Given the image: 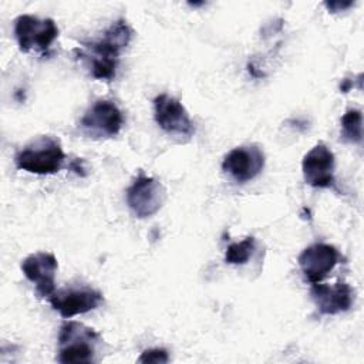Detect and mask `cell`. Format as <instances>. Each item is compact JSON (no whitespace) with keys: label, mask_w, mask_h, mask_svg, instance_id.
<instances>
[{"label":"cell","mask_w":364,"mask_h":364,"mask_svg":"<svg viewBox=\"0 0 364 364\" xmlns=\"http://www.w3.org/2000/svg\"><path fill=\"white\" fill-rule=\"evenodd\" d=\"M131 38L132 28L125 18H118L105 30L101 38L85 43V47L90 51L87 57L94 78L109 81L115 77L118 57L129 44Z\"/></svg>","instance_id":"cell-1"},{"label":"cell","mask_w":364,"mask_h":364,"mask_svg":"<svg viewBox=\"0 0 364 364\" xmlns=\"http://www.w3.org/2000/svg\"><path fill=\"white\" fill-rule=\"evenodd\" d=\"M101 336L91 327L78 321H65L58 331V361L92 363Z\"/></svg>","instance_id":"cell-2"},{"label":"cell","mask_w":364,"mask_h":364,"mask_svg":"<svg viewBox=\"0 0 364 364\" xmlns=\"http://www.w3.org/2000/svg\"><path fill=\"white\" fill-rule=\"evenodd\" d=\"M65 155L58 139L53 136H38L20 149L14 162L21 171L36 175H51L61 169Z\"/></svg>","instance_id":"cell-3"},{"label":"cell","mask_w":364,"mask_h":364,"mask_svg":"<svg viewBox=\"0 0 364 364\" xmlns=\"http://www.w3.org/2000/svg\"><path fill=\"white\" fill-rule=\"evenodd\" d=\"M14 36L20 51L46 53L58 37V27L53 18L21 14L14 20Z\"/></svg>","instance_id":"cell-4"},{"label":"cell","mask_w":364,"mask_h":364,"mask_svg":"<svg viewBox=\"0 0 364 364\" xmlns=\"http://www.w3.org/2000/svg\"><path fill=\"white\" fill-rule=\"evenodd\" d=\"M166 200L165 186L152 176L139 175L127 189V203L136 218H151Z\"/></svg>","instance_id":"cell-5"},{"label":"cell","mask_w":364,"mask_h":364,"mask_svg":"<svg viewBox=\"0 0 364 364\" xmlns=\"http://www.w3.org/2000/svg\"><path fill=\"white\" fill-rule=\"evenodd\" d=\"M154 117L159 128L181 139H191L195 134L193 122L182 102L168 94L154 98Z\"/></svg>","instance_id":"cell-6"},{"label":"cell","mask_w":364,"mask_h":364,"mask_svg":"<svg viewBox=\"0 0 364 364\" xmlns=\"http://www.w3.org/2000/svg\"><path fill=\"white\" fill-rule=\"evenodd\" d=\"M124 124L121 109L108 100L95 101L82 115L80 125L90 138H111L115 136Z\"/></svg>","instance_id":"cell-7"},{"label":"cell","mask_w":364,"mask_h":364,"mask_svg":"<svg viewBox=\"0 0 364 364\" xmlns=\"http://www.w3.org/2000/svg\"><path fill=\"white\" fill-rule=\"evenodd\" d=\"M48 300L55 311L63 317L70 318L97 309L104 301V296L100 290L81 286L57 290L48 297Z\"/></svg>","instance_id":"cell-8"},{"label":"cell","mask_w":364,"mask_h":364,"mask_svg":"<svg viewBox=\"0 0 364 364\" xmlns=\"http://www.w3.org/2000/svg\"><path fill=\"white\" fill-rule=\"evenodd\" d=\"M264 168V154L260 146L242 145L233 148L223 159L222 169L236 182L245 183L255 179Z\"/></svg>","instance_id":"cell-9"},{"label":"cell","mask_w":364,"mask_h":364,"mask_svg":"<svg viewBox=\"0 0 364 364\" xmlns=\"http://www.w3.org/2000/svg\"><path fill=\"white\" fill-rule=\"evenodd\" d=\"M334 154L324 144L314 145L301 161L304 182L313 188H331L334 185Z\"/></svg>","instance_id":"cell-10"},{"label":"cell","mask_w":364,"mask_h":364,"mask_svg":"<svg viewBox=\"0 0 364 364\" xmlns=\"http://www.w3.org/2000/svg\"><path fill=\"white\" fill-rule=\"evenodd\" d=\"M340 260V252L328 243H314L306 247L297 259L304 277L311 284L326 279Z\"/></svg>","instance_id":"cell-11"},{"label":"cell","mask_w":364,"mask_h":364,"mask_svg":"<svg viewBox=\"0 0 364 364\" xmlns=\"http://www.w3.org/2000/svg\"><path fill=\"white\" fill-rule=\"evenodd\" d=\"M58 263L53 253L38 252L27 256L21 262L23 274L36 286L40 297H50L55 291V272Z\"/></svg>","instance_id":"cell-12"},{"label":"cell","mask_w":364,"mask_h":364,"mask_svg":"<svg viewBox=\"0 0 364 364\" xmlns=\"http://www.w3.org/2000/svg\"><path fill=\"white\" fill-rule=\"evenodd\" d=\"M310 296L321 314L334 316L347 311L354 301V291L346 282H338L333 286L321 282L313 283Z\"/></svg>","instance_id":"cell-13"},{"label":"cell","mask_w":364,"mask_h":364,"mask_svg":"<svg viewBox=\"0 0 364 364\" xmlns=\"http://www.w3.org/2000/svg\"><path fill=\"white\" fill-rule=\"evenodd\" d=\"M341 138L350 144L363 141V114L360 109H347L341 117Z\"/></svg>","instance_id":"cell-14"},{"label":"cell","mask_w":364,"mask_h":364,"mask_svg":"<svg viewBox=\"0 0 364 364\" xmlns=\"http://www.w3.org/2000/svg\"><path fill=\"white\" fill-rule=\"evenodd\" d=\"M255 247L256 239L253 236H247L242 242L232 243L226 249L225 262L229 264H245L252 257Z\"/></svg>","instance_id":"cell-15"},{"label":"cell","mask_w":364,"mask_h":364,"mask_svg":"<svg viewBox=\"0 0 364 364\" xmlns=\"http://www.w3.org/2000/svg\"><path fill=\"white\" fill-rule=\"evenodd\" d=\"M138 361L139 363H168L169 355L164 348H149L139 355Z\"/></svg>","instance_id":"cell-16"},{"label":"cell","mask_w":364,"mask_h":364,"mask_svg":"<svg viewBox=\"0 0 364 364\" xmlns=\"http://www.w3.org/2000/svg\"><path fill=\"white\" fill-rule=\"evenodd\" d=\"M350 6H353V1H330V3H326V7H327L328 10H331L333 13L346 10V9H348Z\"/></svg>","instance_id":"cell-17"}]
</instances>
